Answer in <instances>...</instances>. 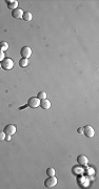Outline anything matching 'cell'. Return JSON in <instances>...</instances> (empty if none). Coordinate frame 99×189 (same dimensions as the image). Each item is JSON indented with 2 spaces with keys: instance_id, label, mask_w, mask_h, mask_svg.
I'll return each instance as SVG.
<instances>
[{
  "instance_id": "6da1fadb",
  "label": "cell",
  "mask_w": 99,
  "mask_h": 189,
  "mask_svg": "<svg viewBox=\"0 0 99 189\" xmlns=\"http://www.w3.org/2000/svg\"><path fill=\"white\" fill-rule=\"evenodd\" d=\"M0 64H1V68L4 70H10L14 67V62L10 58H4L1 62H0Z\"/></svg>"
},
{
  "instance_id": "7a4b0ae2",
  "label": "cell",
  "mask_w": 99,
  "mask_h": 189,
  "mask_svg": "<svg viewBox=\"0 0 99 189\" xmlns=\"http://www.w3.org/2000/svg\"><path fill=\"white\" fill-rule=\"evenodd\" d=\"M56 184H57V179L54 175L53 177H48V179H46L44 181V186L46 188H53V187L56 186Z\"/></svg>"
},
{
  "instance_id": "3957f363",
  "label": "cell",
  "mask_w": 99,
  "mask_h": 189,
  "mask_svg": "<svg viewBox=\"0 0 99 189\" xmlns=\"http://www.w3.org/2000/svg\"><path fill=\"white\" fill-rule=\"evenodd\" d=\"M82 130H83V132H82V133H84V136H85V137H88V138H93V137H94V134H95V130H94V128H93L92 126L86 125V126L82 127Z\"/></svg>"
},
{
  "instance_id": "277c9868",
  "label": "cell",
  "mask_w": 99,
  "mask_h": 189,
  "mask_svg": "<svg viewBox=\"0 0 99 189\" xmlns=\"http://www.w3.org/2000/svg\"><path fill=\"white\" fill-rule=\"evenodd\" d=\"M20 55L22 56V58L29 59L32 56V49H31V47H29V46H23L21 48V50H20Z\"/></svg>"
},
{
  "instance_id": "5b68a950",
  "label": "cell",
  "mask_w": 99,
  "mask_h": 189,
  "mask_svg": "<svg viewBox=\"0 0 99 189\" xmlns=\"http://www.w3.org/2000/svg\"><path fill=\"white\" fill-rule=\"evenodd\" d=\"M16 130H17V128H16V126L15 125H13V124H9V125H7L5 127H4V133L7 134V136H13V134L16 132Z\"/></svg>"
},
{
  "instance_id": "8992f818",
  "label": "cell",
  "mask_w": 99,
  "mask_h": 189,
  "mask_svg": "<svg viewBox=\"0 0 99 189\" xmlns=\"http://www.w3.org/2000/svg\"><path fill=\"white\" fill-rule=\"evenodd\" d=\"M28 105L30 107H32V108H36V107H38L40 105V100L37 98V97H32L29 99L28 101Z\"/></svg>"
},
{
  "instance_id": "52a82bcc",
  "label": "cell",
  "mask_w": 99,
  "mask_h": 189,
  "mask_svg": "<svg viewBox=\"0 0 99 189\" xmlns=\"http://www.w3.org/2000/svg\"><path fill=\"white\" fill-rule=\"evenodd\" d=\"M23 11L21 9H16L14 11H12V17L15 19H22V15H23Z\"/></svg>"
},
{
  "instance_id": "ba28073f",
  "label": "cell",
  "mask_w": 99,
  "mask_h": 189,
  "mask_svg": "<svg viewBox=\"0 0 99 189\" xmlns=\"http://www.w3.org/2000/svg\"><path fill=\"white\" fill-rule=\"evenodd\" d=\"M77 162H78V164H79V165H81V166H85V165H88L89 160H88V158H86L84 154H81V155H79V157L77 158Z\"/></svg>"
},
{
  "instance_id": "9c48e42d",
  "label": "cell",
  "mask_w": 99,
  "mask_h": 189,
  "mask_svg": "<svg viewBox=\"0 0 99 189\" xmlns=\"http://www.w3.org/2000/svg\"><path fill=\"white\" fill-rule=\"evenodd\" d=\"M7 4H8V8L12 11L18 9V2L16 0H7Z\"/></svg>"
},
{
  "instance_id": "30bf717a",
  "label": "cell",
  "mask_w": 99,
  "mask_h": 189,
  "mask_svg": "<svg viewBox=\"0 0 99 189\" xmlns=\"http://www.w3.org/2000/svg\"><path fill=\"white\" fill-rule=\"evenodd\" d=\"M42 109H48L49 107H51V102L46 99H43V100H40V105Z\"/></svg>"
},
{
  "instance_id": "8fae6325",
  "label": "cell",
  "mask_w": 99,
  "mask_h": 189,
  "mask_svg": "<svg viewBox=\"0 0 99 189\" xmlns=\"http://www.w3.org/2000/svg\"><path fill=\"white\" fill-rule=\"evenodd\" d=\"M32 17H33L32 13H30V12H26V13H23V15H22V19L24 21H31Z\"/></svg>"
},
{
  "instance_id": "7c38bea8",
  "label": "cell",
  "mask_w": 99,
  "mask_h": 189,
  "mask_svg": "<svg viewBox=\"0 0 99 189\" xmlns=\"http://www.w3.org/2000/svg\"><path fill=\"white\" fill-rule=\"evenodd\" d=\"M19 65H20V67H22V68L27 67V66L29 65V60H28V59H26V58L20 59V60H19Z\"/></svg>"
},
{
  "instance_id": "4fadbf2b",
  "label": "cell",
  "mask_w": 99,
  "mask_h": 189,
  "mask_svg": "<svg viewBox=\"0 0 99 189\" xmlns=\"http://www.w3.org/2000/svg\"><path fill=\"white\" fill-rule=\"evenodd\" d=\"M9 49V44L5 42V41H2V42H0V50L1 51H5V50H8Z\"/></svg>"
},
{
  "instance_id": "5bb4252c",
  "label": "cell",
  "mask_w": 99,
  "mask_h": 189,
  "mask_svg": "<svg viewBox=\"0 0 99 189\" xmlns=\"http://www.w3.org/2000/svg\"><path fill=\"white\" fill-rule=\"evenodd\" d=\"M46 174H47L48 177H53V175H55V170H54V168H47V169H46Z\"/></svg>"
},
{
  "instance_id": "9a60e30c",
  "label": "cell",
  "mask_w": 99,
  "mask_h": 189,
  "mask_svg": "<svg viewBox=\"0 0 99 189\" xmlns=\"http://www.w3.org/2000/svg\"><path fill=\"white\" fill-rule=\"evenodd\" d=\"M37 98H38L39 100H43V99H46V93H45V92H40V93L38 94Z\"/></svg>"
},
{
  "instance_id": "2e32d148",
  "label": "cell",
  "mask_w": 99,
  "mask_h": 189,
  "mask_svg": "<svg viewBox=\"0 0 99 189\" xmlns=\"http://www.w3.org/2000/svg\"><path fill=\"white\" fill-rule=\"evenodd\" d=\"M5 137H7V134L4 133V131H0V141L5 140Z\"/></svg>"
},
{
  "instance_id": "e0dca14e",
  "label": "cell",
  "mask_w": 99,
  "mask_h": 189,
  "mask_svg": "<svg viewBox=\"0 0 99 189\" xmlns=\"http://www.w3.org/2000/svg\"><path fill=\"white\" fill-rule=\"evenodd\" d=\"M3 59H4V53L0 50V62H1Z\"/></svg>"
},
{
  "instance_id": "ac0fdd59",
  "label": "cell",
  "mask_w": 99,
  "mask_h": 189,
  "mask_svg": "<svg viewBox=\"0 0 99 189\" xmlns=\"http://www.w3.org/2000/svg\"><path fill=\"white\" fill-rule=\"evenodd\" d=\"M77 132H78V133H82V132H83V130H82V127H80V128H78V130H77Z\"/></svg>"
},
{
  "instance_id": "d6986e66",
  "label": "cell",
  "mask_w": 99,
  "mask_h": 189,
  "mask_svg": "<svg viewBox=\"0 0 99 189\" xmlns=\"http://www.w3.org/2000/svg\"><path fill=\"white\" fill-rule=\"evenodd\" d=\"M5 140H7V141H10V140H11V136H7V137H5Z\"/></svg>"
},
{
  "instance_id": "ffe728a7",
  "label": "cell",
  "mask_w": 99,
  "mask_h": 189,
  "mask_svg": "<svg viewBox=\"0 0 99 189\" xmlns=\"http://www.w3.org/2000/svg\"><path fill=\"white\" fill-rule=\"evenodd\" d=\"M0 67H1V64H0Z\"/></svg>"
}]
</instances>
